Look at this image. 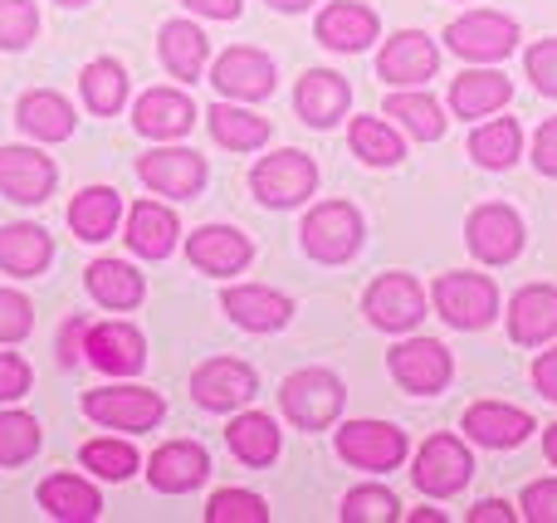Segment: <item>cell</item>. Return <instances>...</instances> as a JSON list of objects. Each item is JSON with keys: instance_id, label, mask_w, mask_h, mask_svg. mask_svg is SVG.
I'll list each match as a JSON object with an SVG mask.
<instances>
[{"instance_id": "cell-11", "label": "cell", "mask_w": 557, "mask_h": 523, "mask_svg": "<svg viewBox=\"0 0 557 523\" xmlns=\"http://www.w3.org/2000/svg\"><path fill=\"white\" fill-rule=\"evenodd\" d=\"M386 368L401 382L411 397H435L441 387H450L455 377V358L445 352V343L435 338H406L386 352Z\"/></svg>"}, {"instance_id": "cell-16", "label": "cell", "mask_w": 557, "mask_h": 523, "mask_svg": "<svg viewBox=\"0 0 557 523\" xmlns=\"http://www.w3.org/2000/svg\"><path fill=\"white\" fill-rule=\"evenodd\" d=\"M186 260L201 274L225 279V274H240L255 260V240L235 225H201V231L186 235Z\"/></svg>"}, {"instance_id": "cell-21", "label": "cell", "mask_w": 557, "mask_h": 523, "mask_svg": "<svg viewBox=\"0 0 557 523\" xmlns=\"http://www.w3.org/2000/svg\"><path fill=\"white\" fill-rule=\"evenodd\" d=\"M221 309L240 323L245 333H278L294 319V299L270 289V284H231L221 294Z\"/></svg>"}, {"instance_id": "cell-4", "label": "cell", "mask_w": 557, "mask_h": 523, "mask_svg": "<svg viewBox=\"0 0 557 523\" xmlns=\"http://www.w3.org/2000/svg\"><path fill=\"white\" fill-rule=\"evenodd\" d=\"M445 45H450V54L470 59V64H499L519 49V20L499 15V10H470L445 29Z\"/></svg>"}, {"instance_id": "cell-2", "label": "cell", "mask_w": 557, "mask_h": 523, "mask_svg": "<svg viewBox=\"0 0 557 523\" xmlns=\"http://www.w3.org/2000/svg\"><path fill=\"white\" fill-rule=\"evenodd\" d=\"M431 303L435 313H441L450 328H490L494 319H499V284L490 279V274H470V270H450L435 279L431 289Z\"/></svg>"}, {"instance_id": "cell-31", "label": "cell", "mask_w": 557, "mask_h": 523, "mask_svg": "<svg viewBox=\"0 0 557 523\" xmlns=\"http://www.w3.org/2000/svg\"><path fill=\"white\" fill-rule=\"evenodd\" d=\"M225 446H231V456L240 460V465L264 470L278 460V426L264 411H240V416L225 426Z\"/></svg>"}, {"instance_id": "cell-39", "label": "cell", "mask_w": 557, "mask_h": 523, "mask_svg": "<svg viewBox=\"0 0 557 523\" xmlns=\"http://www.w3.org/2000/svg\"><path fill=\"white\" fill-rule=\"evenodd\" d=\"M347 142H352V152L362 157L367 166H396L406 157L401 133H392V127H386L382 117H372V113L347 123Z\"/></svg>"}, {"instance_id": "cell-52", "label": "cell", "mask_w": 557, "mask_h": 523, "mask_svg": "<svg viewBox=\"0 0 557 523\" xmlns=\"http://www.w3.org/2000/svg\"><path fill=\"white\" fill-rule=\"evenodd\" d=\"M186 10H196V15L206 20H235L245 10V0H182Z\"/></svg>"}, {"instance_id": "cell-6", "label": "cell", "mask_w": 557, "mask_h": 523, "mask_svg": "<svg viewBox=\"0 0 557 523\" xmlns=\"http://www.w3.org/2000/svg\"><path fill=\"white\" fill-rule=\"evenodd\" d=\"M337 456L347 460L352 470H372V475H386L406 460V431L392 426V421H347L337 431Z\"/></svg>"}, {"instance_id": "cell-44", "label": "cell", "mask_w": 557, "mask_h": 523, "mask_svg": "<svg viewBox=\"0 0 557 523\" xmlns=\"http://www.w3.org/2000/svg\"><path fill=\"white\" fill-rule=\"evenodd\" d=\"M39 35L35 0H0V49H25Z\"/></svg>"}, {"instance_id": "cell-3", "label": "cell", "mask_w": 557, "mask_h": 523, "mask_svg": "<svg viewBox=\"0 0 557 523\" xmlns=\"http://www.w3.org/2000/svg\"><path fill=\"white\" fill-rule=\"evenodd\" d=\"M278 407H284V416L294 421L298 431H327L337 416H343L347 391L333 372L304 368V372H294V377H284V387H278Z\"/></svg>"}, {"instance_id": "cell-38", "label": "cell", "mask_w": 557, "mask_h": 523, "mask_svg": "<svg viewBox=\"0 0 557 523\" xmlns=\"http://www.w3.org/2000/svg\"><path fill=\"white\" fill-rule=\"evenodd\" d=\"M78 88H84V103L94 108L98 117H113V113H123V103H127V69L117 64V59H94V64H84V74H78Z\"/></svg>"}, {"instance_id": "cell-48", "label": "cell", "mask_w": 557, "mask_h": 523, "mask_svg": "<svg viewBox=\"0 0 557 523\" xmlns=\"http://www.w3.org/2000/svg\"><path fill=\"white\" fill-rule=\"evenodd\" d=\"M29 382H35V372H29L25 358H15V352H0V401H15L29 391Z\"/></svg>"}, {"instance_id": "cell-7", "label": "cell", "mask_w": 557, "mask_h": 523, "mask_svg": "<svg viewBox=\"0 0 557 523\" xmlns=\"http://www.w3.org/2000/svg\"><path fill=\"white\" fill-rule=\"evenodd\" d=\"M470 475H474V460H470V450H465V440L445 436V431L425 440V446L416 450V460H411L416 489H421V495H431V499L460 495V489L470 485Z\"/></svg>"}, {"instance_id": "cell-33", "label": "cell", "mask_w": 557, "mask_h": 523, "mask_svg": "<svg viewBox=\"0 0 557 523\" xmlns=\"http://www.w3.org/2000/svg\"><path fill=\"white\" fill-rule=\"evenodd\" d=\"M117 215H123V206H117L113 186H84V191L69 201V231L88 245H103L108 235L117 231Z\"/></svg>"}, {"instance_id": "cell-37", "label": "cell", "mask_w": 557, "mask_h": 523, "mask_svg": "<svg viewBox=\"0 0 557 523\" xmlns=\"http://www.w3.org/2000/svg\"><path fill=\"white\" fill-rule=\"evenodd\" d=\"M519 152H523L519 117H490V123H480L470 133V157L480 166H490V172H509L519 162Z\"/></svg>"}, {"instance_id": "cell-26", "label": "cell", "mask_w": 557, "mask_h": 523, "mask_svg": "<svg viewBox=\"0 0 557 523\" xmlns=\"http://www.w3.org/2000/svg\"><path fill=\"white\" fill-rule=\"evenodd\" d=\"M176 235H182V225H176V211L162 201H137L133 211H127V250L143 254V260H166V254L176 250Z\"/></svg>"}, {"instance_id": "cell-46", "label": "cell", "mask_w": 557, "mask_h": 523, "mask_svg": "<svg viewBox=\"0 0 557 523\" xmlns=\"http://www.w3.org/2000/svg\"><path fill=\"white\" fill-rule=\"evenodd\" d=\"M529 78H533V88H539V94L557 98V35L529 45Z\"/></svg>"}, {"instance_id": "cell-27", "label": "cell", "mask_w": 557, "mask_h": 523, "mask_svg": "<svg viewBox=\"0 0 557 523\" xmlns=\"http://www.w3.org/2000/svg\"><path fill=\"white\" fill-rule=\"evenodd\" d=\"M513 98V84L499 69H465L450 78V113L455 117H490Z\"/></svg>"}, {"instance_id": "cell-19", "label": "cell", "mask_w": 557, "mask_h": 523, "mask_svg": "<svg viewBox=\"0 0 557 523\" xmlns=\"http://www.w3.org/2000/svg\"><path fill=\"white\" fill-rule=\"evenodd\" d=\"M313 35H318V45L323 49H337V54H362V49L382 35V20H376V10L362 5V0H333V5H323Z\"/></svg>"}, {"instance_id": "cell-25", "label": "cell", "mask_w": 557, "mask_h": 523, "mask_svg": "<svg viewBox=\"0 0 557 523\" xmlns=\"http://www.w3.org/2000/svg\"><path fill=\"white\" fill-rule=\"evenodd\" d=\"M509 338L519 348H543L557 338V289L553 284H529L509 303Z\"/></svg>"}, {"instance_id": "cell-5", "label": "cell", "mask_w": 557, "mask_h": 523, "mask_svg": "<svg viewBox=\"0 0 557 523\" xmlns=\"http://www.w3.org/2000/svg\"><path fill=\"white\" fill-rule=\"evenodd\" d=\"M250 186L264 206H274V211L304 206L308 196L318 191V166H313V157L298 152V147H278V152H270L250 172Z\"/></svg>"}, {"instance_id": "cell-15", "label": "cell", "mask_w": 557, "mask_h": 523, "mask_svg": "<svg viewBox=\"0 0 557 523\" xmlns=\"http://www.w3.org/2000/svg\"><path fill=\"white\" fill-rule=\"evenodd\" d=\"M84 358L108 377H133L147 362V338L133 323H88L84 333Z\"/></svg>"}, {"instance_id": "cell-35", "label": "cell", "mask_w": 557, "mask_h": 523, "mask_svg": "<svg viewBox=\"0 0 557 523\" xmlns=\"http://www.w3.org/2000/svg\"><path fill=\"white\" fill-rule=\"evenodd\" d=\"M206 127H211V137L225 152H255V147L270 142V117H255L240 103H211Z\"/></svg>"}, {"instance_id": "cell-49", "label": "cell", "mask_w": 557, "mask_h": 523, "mask_svg": "<svg viewBox=\"0 0 557 523\" xmlns=\"http://www.w3.org/2000/svg\"><path fill=\"white\" fill-rule=\"evenodd\" d=\"M533 166H539L543 176H557V117L533 133Z\"/></svg>"}, {"instance_id": "cell-24", "label": "cell", "mask_w": 557, "mask_h": 523, "mask_svg": "<svg viewBox=\"0 0 557 523\" xmlns=\"http://www.w3.org/2000/svg\"><path fill=\"white\" fill-rule=\"evenodd\" d=\"M294 108L308 127H333L337 117L352 108V88H347V78L333 74V69H308L294 88Z\"/></svg>"}, {"instance_id": "cell-57", "label": "cell", "mask_w": 557, "mask_h": 523, "mask_svg": "<svg viewBox=\"0 0 557 523\" xmlns=\"http://www.w3.org/2000/svg\"><path fill=\"white\" fill-rule=\"evenodd\" d=\"M59 5H88V0H59Z\"/></svg>"}, {"instance_id": "cell-12", "label": "cell", "mask_w": 557, "mask_h": 523, "mask_svg": "<svg viewBox=\"0 0 557 523\" xmlns=\"http://www.w3.org/2000/svg\"><path fill=\"white\" fill-rule=\"evenodd\" d=\"M137 176L147 191L172 196V201H191L206 186V157L191 147H152L137 157Z\"/></svg>"}, {"instance_id": "cell-14", "label": "cell", "mask_w": 557, "mask_h": 523, "mask_svg": "<svg viewBox=\"0 0 557 523\" xmlns=\"http://www.w3.org/2000/svg\"><path fill=\"white\" fill-rule=\"evenodd\" d=\"M215 94L240 98V103H255V98L274 94V59L255 45H231L211 69Z\"/></svg>"}, {"instance_id": "cell-53", "label": "cell", "mask_w": 557, "mask_h": 523, "mask_svg": "<svg viewBox=\"0 0 557 523\" xmlns=\"http://www.w3.org/2000/svg\"><path fill=\"white\" fill-rule=\"evenodd\" d=\"M519 514H513L504 499H480V505L470 509V523H513Z\"/></svg>"}, {"instance_id": "cell-56", "label": "cell", "mask_w": 557, "mask_h": 523, "mask_svg": "<svg viewBox=\"0 0 557 523\" xmlns=\"http://www.w3.org/2000/svg\"><path fill=\"white\" fill-rule=\"evenodd\" d=\"M270 5H274V10H294V15H298V10H308L313 0H270Z\"/></svg>"}, {"instance_id": "cell-36", "label": "cell", "mask_w": 557, "mask_h": 523, "mask_svg": "<svg viewBox=\"0 0 557 523\" xmlns=\"http://www.w3.org/2000/svg\"><path fill=\"white\" fill-rule=\"evenodd\" d=\"M382 113L396 117L401 133H411L416 142H435V137H445V108L435 103L431 94H421V88H396V94H386Z\"/></svg>"}, {"instance_id": "cell-18", "label": "cell", "mask_w": 557, "mask_h": 523, "mask_svg": "<svg viewBox=\"0 0 557 523\" xmlns=\"http://www.w3.org/2000/svg\"><path fill=\"white\" fill-rule=\"evenodd\" d=\"M191 397L206 411H235L255 397V368L240 358H211L191 372Z\"/></svg>"}, {"instance_id": "cell-29", "label": "cell", "mask_w": 557, "mask_h": 523, "mask_svg": "<svg viewBox=\"0 0 557 523\" xmlns=\"http://www.w3.org/2000/svg\"><path fill=\"white\" fill-rule=\"evenodd\" d=\"M157 49H162L166 74L182 78V84H196V78L206 74V59H211V45H206V35H201L196 20H166Z\"/></svg>"}, {"instance_id": "cell-22", "label": "cell", "mask_w": 557, "mask_h": 523, "mask_svg": "<svg viewBox=\"0 0 557 523\" xmlns=\"http://www.w3.org/2000/svg\"><path fill=\"white\" fill-rule=\"evenodd\" d=\"M460 431L474 440V446H490V450H513L523 446V440L533 436V416L519 407H509V401H474L470 411H465Z\"/></svg>"}, {"instance_id": "cell-43", "label": "cell", "mask_w": 557, "mask_h": 523, "mask_svg": "<svg viewBox=\"0 0 557 523\" xmlns=\"http://www.w3.org/2000/svg\"><path fill=\"white\" fill-rule=\"evenodd\" d=\"M270 505L250 489H215L211 505H206V523H264Z\"/></svg>"}, {"instance_id": "cell-20", "label": "cell", "mask_w": 557, "mask_h": 523, "mask_svg": "<svg viewBox=\"0 0 557 523\" xmlns=\"http://www.w3.org/2000/svg\"><path fill=\"white\" fill-rule=\"evenodd\" d=\"M206 475H211V456L196 440H166L147 460V485L157 495H191Z\"/></svg>"}, {"instance_id": "cell-55", "label": "cell", "mask_w": 557, "mask_h": 523, "mask_svg": "<svg viewBox=\"0 0 557 523\" xmlns=\"http://www.w3.org/2000/svg\"><path fill=\"white\" fill-rule=\"evenodd\" d=\"M411 523H445V514H435V509H411Z\"/></svg>"}, {"instance_id": "cell-34", "label": "cell", "mask_w": 557, "mask_h": 523, "mask_svg": "<svg viewBox=\"0 0 557 523\" xmlns=\"http://www.w3.org/2000/svg\"><path fill=\"white\" fill-rule=\"evenodd\" d=\"M84 284H88V294H94L103 309H137L143 294H147V279L123 260H94L84 270Z\"/></svg>"}, {"instance_id": "cell-47", "label": "cell", "mask_w": 557, "mask_h": 523, "mask_svg": "<svg viewBox=\"0 0 557 523\" xmlns=\"http://www.w3.org/2000/svg\"><path fill=\"white\" fill-rule=\"evenodd\" d=\"M523 519L557 523V480H533V485L523 489Z\"/></svg>"}, {"instance_id": "cell-30", "label": "cell", "mask_w": 557, "mask_h": 523, "mask_svg": "<svg viewBox=\"0 0 557 523\" xmlns=\"http://www.w3.org/2000/svg\"><path fill=\"white\" fill-rule=\"evenodd\" d=\"M35 499H39V509H45L49 519H59V523H88V519L103 514V499H98V489L88 485V480H78V475H49V480H39Z\"/></svg>"}, {"instance_id": "cell-40", "label": "cell", "mask_w": 557, "mask_h": 523, "mask_svg": "<svg viewBox=\"0 0 557 523\" xmlns=\"http://www.w3.org/2000/svg\"><path fill=\"white\" fill-rule=\"evenodd\" d=\"M337 514H343V523H396L401 519V505H396V495L382 485H357L343 495Z\"/></svg>"}, {"instance_id": "cell-13", "label": "cell", "mask_w": 557, "mask_h": 523, "mask_svg": "<svg viewBox=\"0 0 557 523\" xmlns=\"http://www.w3.org/2000/svg\"><path fill=\"white\" fill-rule=\"evenodd\" d=\"M465 245H470L474 260L484 264H509L523 254V221L513 206H474L470 221H465Z\"/></svg>"}, {"instance_id": "cell-45", "label": "cell", "mask_w": 557, "mask_h": 523, "mask_svg": "<svg viewBox=\"0 0 557 523\" xmlns=\"http://www.w3.org/2000/svg\"><path fill=\"white\" fill-rule=\"evenodd\" d=\"M35 328V303L15 289H0V343H20Z\"/></svg>"}, {"instance_id": "cell-17", "label": "cell", "mask_w": 557, "mask_h": 523, "mask_svg": "<svg viewBox=\"0 0 557 523\" xmlns=\"http://www.w3.org/2000/svg\"><path fill=\"white\" fill-rule=\"evenodd\" d=\"M59 172L39 147H0V196L15 206H39L54 191Z\"/></svg>"}, {"instance_id": "cell-10", "label": "cell", "mask_w": 557, "mask_h": 523, "mask_svg": "<svg viewBox=\"0 0 557 523\" xmlns=\"http://www.w3.org/2000/svg\"><path fill=\"white\" fill-rule=\"evenodd\" d=\"M441 74V49L421 29H396L376 54V78L392 88H425Z\"/></svg>"}, {"instance_id": "cell-41", "label": "cell", "mask_w": 557, "mask_h": 523, "mask_svg": "<svg viewBox=\"0 0 557 523\" xmlns=\"http://www.w3.org/2000/svg\"><path fill=\"white\" fill-rule=\"evenodd\" d=\"M78 465L94 470L98 480H127V475H137V450L127 440H88L78 450Z\"/></svg>"}, {"instance_id": "cell-50", "label": "cell", "mask_w": 557, "mask_h": 523, "mask_svg": "<svg viewBox=\"0 0 557 523\" xmlns=\"http://www.w3.org/2000/svg\"><path fill=\"white\" fill-rule=\"evenodd\" d=\"M84 333H88V319H69L64 328H59V362H64V368H74L78 362V352H84Z\"/></svg>"}, {"instance_id": "cell-23", "label": "cell", "mask_w": 557, "mask_h": 523, "mask_svg": "<svg viewBox=\"0 0 557 523\" xmlns=\"http://www.w3.org/2000/svg\"><path fill=\"white\" fill-rule=\"evenodd\" d=\"M133 127L143 137H157V142H176L196 127V103L176 88H147L133 108Z\"/></svg>"}, {"instance_id": "cell-8", "label": "cell", "mask_w": 557, "mask_h": 523, "mask_svg": "<svg viewBox=\"0 0 557 523\" xmlns=\"http://www.w3.org/2000/svg\"><path fill=\"white\" fill-rule=\"evenodd\" d=\"M362 309L367 319H372V328L382 333H411L416 323L425 319V289L416 284V274H382V279H372V289L362 294Z\"/></svg>"}, {"instance_id": "cell-1", "label": "cell", "mask_w": 557, "mask_h": 523, "mask_svg": "<svg viewBox=\"0 0 557 523\" xmlns=\"http://www.w3.org/2000/svg\"><path fill=\"white\" fill-rule=\"evenodd\" d=\"M362 235H367V225L352 201H323L298 225V240H304L308 260H318V264H347L362 250Z\"/></svg>"}, {"instance_id": "cell-54", "label": "cell", "mask_w": 557, "mask_h": 523, "mask_svg": "<svg viewBox=\"0 0 557 523\" xmlns=\"http://www.w3.org/2000/svg\"><path fill=\"white\" fill-rule=\"evenodd\" d=\"M543 456H548L553 465H557V426H548V431H543Z\"/></svg>"}, {"instance_id": "cell-28", "label": "cell", "mask_w": 557, "mask_h": 523, "mask_svg": "<svg viewBox=\"0 0 557 523\" xmlns=\"http://www.w3.org/2000/svg\"><path fill=\"white\" fill-rule=\"evenodd\" d=\"M54 260V240L45 225H0V270L15 279H35Z\"/></svg>"}, {"instance_id": "cell-42", "label": "cell", "mask_w": 557, "mask_h": 523, "mask_svg": "<svg viewBox=\"0 0 557 523\" xmlns=\"http://www.w3.org/2000/svg\"><path fill=\"white\" fill-rule=\"evenodd\" d=\"M39 450V421L29 411H0V465H25Z\"/></svg>"}, {"instance_id": "cell-32", "label": "cell", "mask_w": 557, "mask_h": 523, "mask_svg": "<svg viewBox=\"0 0 557 523\" xmlns=\"http://www.w3.org/2000/svg\"><path fill=\"white\" fill-rule=\"evenodd\" d=\"M15 123L25 127L29 137H39V142H64V137L74 133V108H69V98L54 94V88H35V94L20 98Z\"/></svg>"}, {"instance_id": "cell-51", "label": "cell", "mask_w": 557, "mask_h": 523, "mask_svg": "<svg viewBox=\"0 0 557 523\" xmlns=\"http://www.w3.org/2000/svg\"><path fill=\"white\" fill-rule=\"evenodd\" d=\"M533 387H539L548 401H557V348L533 362Z\"/></svg>"}, {"instance_id": "cell-9", "label": "cell", "mask_w": 557, "mask_h": 523, "mask_svg": "<svg viewBox=\"0 0 557 523\" xmlns=\"http://www.w3.org/2000/svg\"><path fill=\"white\" fill-rule=\"evenodd\" d=\"M84 416L98 421L108 431H152L166 416V401L147 387H103V391H84Z\"/></svg>"}]
</instances>
